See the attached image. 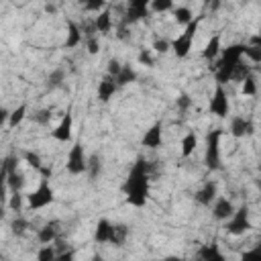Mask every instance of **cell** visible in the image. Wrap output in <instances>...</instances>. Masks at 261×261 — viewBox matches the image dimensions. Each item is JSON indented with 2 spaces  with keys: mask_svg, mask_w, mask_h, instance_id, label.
Here are the masks:
<instances>
[{
  "mask_svg": "<svg viewBox=\"0 0 261 261\" xmlns=\"http://www.w3.org/2000/svg\"><path fill=\"white\" fill-rule=\"evenodd\" d=\"M151 173H153V163H151V161L139 157V159L133 163V167H130V171H128V175H126V179H124V184H122V192H124L126 202H128L130 206L143 208V206L147 204Z\"/></svg>",
  "mask_w": 261,
  "mask_h": 261,
  "instance_id": "6da1fadb",
  "label": "cell"
},
{
  "mask_svg": "<svg viewBox=\"0 0 261 261\" xmlns=\"http://www.w3.org/2000/svg\"><path fill=\"white\" fill-rule=\"evenodd\" d=\"M243 53H245V43H232L220 51L216 63L210 65V69H214L216 86H224L226 82L232 80V71L243 61Z\"/></svg>",
  "mask_w": 261,
  "mask_h": 261,
  "instance_id": "7a4b0ae2",
  "label": "cell"
},
{
  "mask_svg": "<svg viewBox=\"0 0 261 261\" xmlns=\"http://www.w3.org/2000/svg\"><path fill=\"white\" fill-rule=\"evenodd\" d=\"M220 139H222V128H212V130H208V135H206L204 163H206V169H210V171H218V169H222Z\"/></svg>",
  "mask_w": 261,
  "mask_h": 261,
  "instance_id": "3957f363",
  "label": "cell"
},
{
  "mask_svg": "<svg viewBox=\"0 0 261 261\" xmlns=\"http://www.w3.org/2000/svg\"><path fill=\"white\" fill-rule=\"evenodd\" d=\"M198 27H200V18H194L190 24H186L184 33H179V37H175V39L171 41V49H173L175 57H179V59L188 57V53H190V49H192V43H194V37H196Z\"/></svg>",
  "mask_w": 261,
  "mask_h": 261,
  "instance_id": "277c9868",
  "label": "cell"
},
{
  "mask_svg": "<svg viewBox=\"0 0 261 261\" xmlns=\"http://www.w3.org/2000/svg\"><path fill=\"white\" fill-rule=\"evenodd\" d=\"M249 214H251L249 204L239 206V208L232 212V216L226 220V232H228V234H245V232L251 228Z\"/></svg>",
  "mask_w": 261,
  "mask_h": 261,
  "instance_id": "5b68a950",
  "label": "cell"
},
{
  "mask_svg": "<svg viewBox=\"0 0 261 261\" xmlns=\"http://www.w3.org/2000/svg\"><path fill=\"white\" fill-rule=\"evenodd\" d=\"M86 165H88V157H86V151H84V145L82 141H75L67 153V171L71 175H80V173H86Z\"/></svg>",
  "mask_w": 261,
  "mask_h": 261,
  "instance_id": "8992f818",
  "label": "cell"
},
{
  "mask_svg": "<svg viewBox=\"0 0 261 261\" xmlns=\"http://www.w3.org/2000/svg\"><path fill=\"white\" fill-rule=\"evenodd\" d=\"M27 200H29V208H31V210H39V208L49 206V204L55 200L53 188L49 186V179L43 177L41 184H39V188H37L35 192H31V194L27 196Z\"/></svg>",
  "mask_w": 261,
  "mask_h": 261,
  "instance_id": "52a82bcc",
  "label": "cell"
},
{
  "mask_svg": "<svg viewBox=\"0 0 261 261\" xmlns=\"http://www.w3.org/2000/svg\"><path fill=\"white\" fill-rule=\"evenodd\" d=\"M149 16H151V10H149V2L147 0H130L120 22L126 24V27H130V24H135L139 20L149 18Z\"/></svg>",
  "mask_w": 261,
  "mask_h": 261,
  "instance_id": "ba28073f",
  "label": "cell"
},
{
  "mask_svg": "<svg viewBox=\"0 0 261 261\" xmlns=\"http://www.w3.org/2000/svg\"><path fill=\"white\" fill-rule=\"evenodd\" d=\"M4 161H6V165H8V177H6L8 190H10L12 194H22L24 175H22L20 169H18V159H16L14 155H8Z\"/></svg>",
  "mask_w": 261,
  "mask_h": 261,
  "instance_id": "9c48e42d",
  "label": "cell"
},
{
  "mask_svg": "<svg viewBox=\"0 0 261 261\" xmlns=\"http://www.w3.org/2000/svg\"><path fill=\"white\" fill-rule=\"evenodd\" d=\"M208 108H210V112H212L214 116H218V118H226V116H228L230 104H228V96H226V92H224L222 86H216V90H214V94H212V98H210Z\"/></svg>",
  "mask_w": 261,
  "mask_h": 261,
  "instance_id": "30bf717a",
  "label": "cell"
},
{
  "mask_svg": "<svg viewBox=\"0 0 261 261\" xmlns=\"http://www.w3.org/2000/svg\"><path fill=\"white\" fill-rule=\"evenodd\" d=\"M59 234H61V222L59 220H49L39 228L37 239H39L41 245H51L59 239Z\"/></svg>",
  "mask_w": 261,
  "mask_h": 261,
  "instance_id": "8fae6325",
  "label": "cell"
},
{
  "mask_svg": "<svg viewBox=\"0 0 261 261\" xmlns=\"http://www.w3.org/2000/svg\"><path fill=\"white\" fill-rule=\"evenodd\" d=\"M230 135L234 139H243L247 135H253L255 126H253V120L251 118H245V116H232L230 118V126H228Z\"/></svg>",
  "mask_w": 261,
  "mask_h": 261,
  "instance_id": "7c38bea8",
  "label": "cell"
},
{
  "mask_svg": "<svg viewBox=\"0 0 261 261\" xmlns=\"http://www.w3.org/2000/svg\"><path fill=\"white\" fill-rule=\"evenodd\" d=\"M71 126H73V116H71V112L67 110L65 114H63V118H61V122L55 126V130L51 133V137L55 139V141H59V143H69L71 141Z\"/></svg>",
  "mask_w": 261,
  "mask_h": 261,
  "instance_id": "4fadbf2b",
  "label": "cell"
},
{
  "mask_svg": "<svg viewBox=\"0 0 261 261\" xmlns=\"http://www.w3.org/2000/svg\"><path fill=\"white\" fill-rule=\"evenodd\" d=\"M141 143H143V147H147V149H159L161 143H163V124L157 120L153 126H149V128L145 130Z\"/></svg>",
  "mask_w": 261,
  "mask_h": 261,
  "instance_id": "5bb4252c",
  "label": "cell"
},
{
  "mask_svg": "<svg viewBox=\"0 0 261 261\" xmlns=\"http://www.w3.org/2000/svg\"><path fill=\"white\" fill-rule=\"evenodd\" d=\"M212 206V216L216 220H228L234 212V206L228 198H222V196H216V200L210 204Z\"/></svg>",
  "mask_w": 261,
  "mask_h": 261,
  "instance_id": "9a60e30c",
  "label": "cell"
},
{
  "mask_svg": "<svg viewBox=\"0 0 261 261\" xmlns=\"http://www.w3.org/2000/svg\"><path fill=\"white\" fill-rule=\"evenodd\" d=\"M216 192H218V188H216V181H212V179H208L198 192H196V196H194V200L200 204V206H210L214 200H216Z\"/></svg>",
  "mask_w": 261,
  "mask_h": 261,
  "instance_id": "2e32d148",
  "label": "cell"
},
{
  "mask_svg": "<svg viewBox=\"0 0 261 261\" xmlns=\"http://www.w3.org/2000/svg\"><path fill=\"white\" fill-rule=\"evenodd\" d=\"M220 41H222V35L220 33H214L210 39H208V43H206V47L202 49V57L206 59V61H216L218 59V55H220V51H222V45H220Z\"/></svg>",
  "mask_w": 261,
  "mask_h": 261,
  "instance_id": "e0dca14e",
  "label": "cell"
},
{
  "mask_svg": "<svg viewBox=\"0 0 261 261\" xmlns=\"http://www.w3.org/2000/svg\"><path fill=\"white\" fill-rule=\"evenodd\" d=\"M198 261H226L218 243H208L198 249Z\"/></svg>",
  "mask_w": 261,
  "mask_h": 261,
  "instance_id": "ac0fdd59",
  "label": "cell"
},
{
  "mask_svg": "<svg viewBox=\"0 0 261 261\" xmlns=\"http://www.w3.org/2000/svg\"><path fill=\"white\" fill-rule=\"evenodd\" d=\"M116 92H118V86L114 84V80L110 75H104L98 82V100L100 102H108Z\"/></svg>",
  "mask_w": 261,
  "mask_h": 261,
  "instance_id": "d6986e66",
  "label": "cell"
},
{
  "mask_svg": "<svg viewBox=\"0 0 261 261\" xmlns=\"http://www.w3.org/2000/svg\"><path fill=\"white\" fill-rule=\"evenodd\" d=\"M92 24H94L96 33H100V35H108V33L112 31V14H110V10L104 8L102 12H98L96 18L92 20Z\"/></svg>",
  "mask_w": 261,
  "mask_h": 261,
  "instance_id": "ffe728a7",
  "label": "cell"
},
{
  "mask_svg": "<svg viewBox=\"0 0 261 261\" xmlns=\"http://www.w3.org/2000/svg\"><path fill=\"white\" fill-rule=\"evenodd\" d=\"M82 41H84V35H82V31H80V24H77L75 20H67V39H65V43H63V47H65V49H73V47H77Z\"/></svg>",
  "mask_w": 261,
  "mask_h": 261,
  "instance_id": "44dd1931",
  "label": "cell"
},
{
  "mask_svg": "<svg viewBox=\"0 0 261 261\" xmlns=\"http://www.w3.org/2000/svg\"><path fill=\"white\" fill-rule=\"evenodd\" d=\"M110 234H112V222L108 218H100L94 230V241L96 243H110Z\"/></svg>",
  "mask_w": 261,
  "mask_h": 261,
  "instance_id": "7402d4cb",
  "label": "cell"
},
{
  "mask_svg": "<svg viewBox=\"0 0 261 261\" xmlns=\"http://www.w3.org/2000/svg\"><path fill=\"white\" fill-rule=\"evenodd\" d=\"M112 80H114V84H116L118 88H124V86L133 84V82L137 80V71L130 67V63H122V67H120L118 75H114Z\"/></svg>",
  "mask_w": 261,
  "mask_h": 261,
  "instance_id": "603a6c76",
  "label": "cell"
},
{
  "mask_svg": "<svg viewBox=\"0 0 261 261\" xmlns=\"http://www.w3.org/2000/svg\"><path fill=\"white\" fill-rule=\"evenodd\" d=\"M128 239V226L126 224H112V234H110V245L122 247Z\"/></svg>",
  "mask_w": 261,
  "mask_h": 261,
  "instance_id": "cb8c5ba5",
  "label": "cell"
},
{
  "mask_svg": "<svg viewBox=\"0 0 261 261\" xmlns=\"http://www.w3.org/2000/svg\"><path fill=\"white\" fill-rule=\"evenodd\" d=\"M196 145H198V135L194 130L186 133L181 139V157H190L196 151Z\"/></svg>",
  "mask_w": 261,
  "mask_h": 261,
  "instance_id": "d4e9b609",
  "label": "cell"
},
{
  "mask_svg": "<svg viewBox=\"0 0 261 261\" xmlns=\"http://www.w3.org/2000/svg\"><path fill=\"white\" fill-rule=\"evenodd\" d=\"M173 20L177 24H190L194 20V14H192V8L190 6H173Z\"/></svg>",
  "mask_w": 261,
  "mask_h": 261,
  "instance_id": "484cf974",
  "label": "cell"
},
{
  "mask_svg": "<svg viewBox=\"0 0 261 261\" xmlns=\"http://www.w3.org/2000/svg\"><path fill=\"white\" fill-rule=\"evenodd\" d=\"M63 82H65V71H63L61 67H57V69H53V71L47 75L45 86H47V90H57L59 86H63Z\"/></svg>",
  "mask_w": 261,
  "mask_h": 261,
  "instance_id": "4316f807",
  "label": "cell"
},
{
  "mask_svg": "<svg viewBox=\"0 0 261 261\" xmlns=\"http://www.w3.org/2000/svg\"><path fill=\"white\" fill-rule=\"evenodd\" d=\"M100 171H102V159H100V155H90L88 157V165H86V173L90 175V179H96L98 175H100Z\"/></svg>",
  "mask_w": 261,
  "mask_h": 261,
  "instance_id": "83f0119b",
  "label": "cell"
},
{
  "mask_svg": "<svg viewBox=\"0 0 261 261\" xmlns=\"http://www.w3.org/2000/svg\"><path fill=\"white\" fill-rule=\"evenodd\" d=\"M27 116V104H20L18 108H14L12 112H10V116H8V126L10 128H14L16 124H20L22 122V118Z\"/></svg>",
  "mask_w": 261,
  "mask_h": 261,
  "instance_id": "f1b7e54d",
  "label": "cell"
},
{
  "mask_svg": "<svg viewBox=\"0 0 261 261\" xmlns=\"http://www.w3.org/2000/svg\"><path fill=\"white\" fill-rule=\"evenodd\" d=\"M173 2L171 0H151L149 2V10H151V14L153 12H167V10H173Z\"/></svg>",
  "mask_w": 261,
  "mask_h": 261,
  "instance_id": "f546056e",
  "label": "cell"
},
{
  "mask_svg": "<svg viewBox=\"0 0 261 261\" xmlns=\"http://www.w3.org/2000/svg\"><path fill=\"white\" fill-rule=\"evenodd\" d=\"M243 94L245 96H255L257 94V77H255L253 71L243 80Z\"/></svg>",
  "mask_w": 261,
  "mask_h": 261,
  "instance_id": "4dcf8cb0",
  "label": "cell"
},
{
  "mask_svg": "<svg viewBox=\"0 0 261 261\" xmlns=\"http://www.w3.org/2000/svg\"><path fill=\"white\" fill-rule=\"evenodd\" d=\"M10 230H12L16 237H22V234L29 230V220H24L22 216H16V218L10 222Z\"/></svg>",
  "mask_w": 261,
  "mask_h": 261,
  "instance_id": "1f68e13d",
  "label": "cell"
},
{
  "mask_svg": "<svg viewBox=\"0 0 261 261\" xmlns=\"http://www.w3.org/2000/svg\"><path fill=\"white\" fill-rule=\"evenodd\" d=\"M6 177H8V165H6V161H2V163H0V204L4 202V198H6V190H8Z\"/></svg>",
  "mask_w": 261,
  "mask_h": 261,
  "instance_id": "d6a6232c",
  "label": "cell"
},
{
  "mask_svg": "<svg viewBox=\"0 0 261 261\" xmlns=\"http://www.w3.org/2000/svg\"><path fill=\"white\" fill-rule=\"evenodd\" d=\"M51 118H53V112H51L49 108L37 110V112L33 114V122H37V124H41V126H47V124L51 122Z\"/></svg>",
  "mask_w": 261,
  "mask_h": 261,
  "instance_id": "836d02e7",
  "label": "cell"
},
{
  "mask_svg": "<svg viewBox=\"0 0 261 261\" xmlns=\"http://www.w3.org/2000/svg\"><path fill=\"white\" fill-rule=\"evenodd\" d=\"M55 255H57L55 245H43L39 249V253H37V261H53Z\"/></svg>",
  "mask_w": 261,
  "mask_h": 261,
  "instance_id": "e575fe53",
  "label": "cell"
},
{
  "mask_svg": "<svg viewBox=\"0 0 261 261\" xmlns=\"http://www.w3.org/2000/svg\"><path fill=\"white\" fill-rule=\"evenodd\" d=\"M245 57H249L253 63H259L261 61V45H249L245 43Z\"/></svg>",
  "mask_w": 261,
  "mask_h": 261,
  "instance_id": "d590c367",
  "label": "cell"
},
{
  "mask_svg": "<svg viewBox=\"0 0 261 261\" xmlns=\"http://www.w3.org/2000/svg\"><path fill=\"white\" fill-rule=\"evenodd\" d=\"M175 106H177V110H179V112L190 110V106H192V98H190V94L181 92V94L177 96V100H175Z\"/></svg>",
  "mask_w": 261,
  "mask_h": 261,
  "instance_id": "8d00e7d4",
  "label": "cell"
},
{
  "mask_svg": "<svg viewBox=\"0 0 261 261\" xmlns=\"http://www.w3.org/2000/svg\"><path fill=\"white\" fill-rule=\"evenodd\" d=\"M241 261H261V247L255 245L253 249L245 251V253L241 255Z\"/></svg>",
  "mask_w": 261,
  "mask_h": 261,
  "instance_id": "74e56055",
  "label": "cell"
},
{
  "mask_svg": "<svg viewBox=\"0 0 261 261\" xmlns=\"http://www.w3.org/2000/svg\"><path fill=\"white\" fill-rule=\"evenodd\" d=\"M139 63H141V65H147V67H153V65H155L153 53H151L149 49H141V51H139Z\"/></svg>",
  "mask_w": 261,
  "mask_h": 261,
  "instance_id": "f35d334b",
  "label": "cell"
},
{
  "mask_svg": "<svg viewBox=\"0 0 261 261\" xmlns=\"http://www.w3.org/2000/svg\"><path fill=\"white\" fill-rule=\"evenodd\" d=\"M82 8L88 10V12H96V14H98V12H102V10L106 8V4H104L102 0H94V2H84Z\"/></svg>",
  "mask_w": 261,
  "mask_h": 261,
  "instance_id": "ab89813d",
  "label": "cell"
},
{
  "mask_svg": "<svg viewBox=\"0 0 261 261\" xmlns=\"http://www.w3.org/2000/svg\"><path fill=\"white\" fill-rule=\"evenodd\" d=\"M153 49H155L157 53H167V51L171 49V41H169V39H155V41H153Z\"/></svg>",
  "mask_w": 261,
  "mask_h": 261,
  "instance_id": "60d3db41",
  "label": "cell"
},
{
  "mask_svg": "<svg viewBox=\"0 0 261 261\" xmlns=\"http://www.w3.org/2000/svg\"><path fill=\"white\" fill-rule=\"evenodd\" d=\"M86 47H88V53H90V55H96V53L100 51V41H98V35H96V37L86 39Z\"/></svg>",
  "mask_w": 261,
  "mask_h": 261,
  "instance_id": "b9f144b4",
  "label": "cell"
},
{
  "mask_svg": "<svg viewBox=\"0 0 261 261\" xmlns=\"http://www.w3.org/2000/svg\"><path fill=\"white\" fill-rule=\"evenodd\" d=\"M53 261H75V251L73 249H65V251L57 253Z\"/></svg>",
  "mask_w": 261,
  "mask_h": 261,
  "instance_id": "7bdbcfd3",
  "label": "cell"
},
{
  "mask_svg": "<svg viewBox=\"0 0 261 261\" xmlns=\"http://www.w3.org/2000/svg\"><path fill=\"white\" fill-rule=\"evenodd\" d=\"M120 67H122V63H118L116 59H110V61H108V73H106V75H110V77H114V75H118V71H120Z\"/></svg>",
  "mask_w": 261,
  "mask_h": 261,
  "instance_id": "ee69618b",
  "label": "cell"
},
{
  "mask_svg": "<svg viewBox=\"0 0 261 261\" xmlns=\"http://www.w3.org/2000/svg\"><path fill=\"white\" fill-rule=\"evenodd\" d=\"M128 35H130V33H128V27L120 22V24H118V33H116V37H118V39H122V41H126V39H128Z\"/></svg>",
  "mask_w": 261,
  "mask_h": 261,
  "instance_id": "f6af8a7d",
  "label": "cell"
},
{
  "mask_svg": "<svg viewBox=\"0 0 261 261\" xmlns=\"http://www.w3.org/2000/svg\"><path fill=\"white\" fill-rule=\"evenodd\" d=\"M8 116H10V112H8L4 106H0V126L8 122Z\"/></svg>",
  "mask_w": 261,
  "mask_h": 261,
  "instance_id": "bcb514c9",
  "label": "cell"
},
{
  "mask_svg": "<svg viewBox=\"0 0 261 261\" xmlns=\"http://www.w3.org/2000/svg\"><path fill=\"white\" fill-rule=\"evenodd\" d=\"M163 261H186L184 257H177V255H167Z\"/></svg>",
  "mask_w": 261,
  "mask_h": 261,
  "instance_id": "7dc6e473",
  "label": "cell"
},
{
  "mask_svg": "<svg viewBox=\"0 0 261 261\" xmlns=\"http://www.w3.org/2000/svg\"><path fill=\"white\" fill-rule=\"evenodd\" d=\"M218 8H220V2H212L210 4V10H218Z\"/></svg>",
  "mask_w": 261,
  "mask_h": 261,
  "instance_id": "c3c4849f",
  "label": "cell"
},
{
  "mask_svg": "<svg viewBox=\"0 0 261 261\" xmlns=\"http://www.w3.org/2000/svg\"><path fill=\"white\" fill-rule=\"evenodd\" d=\"M90 261H108V259H104V257H100V255H94Z\"/></svg>",
  "mask_w": 261,
  "mask_h": 261,
  "instance_id": "681fc988",
  "label": "cell"
},
{
  "mask_svg": "<svg viewBox=\"0 0 261 261\" xmlns=\"http://www.w3.org/2000/svg\"><path fill=\"white\" fill-rule=\"evenodd\" d=\"M0 222H2V210H0Z\"/></svg>",
  "mask_w": 261,
  "mask_h": 261,
  "instance_id": "f907efd6",
  "label": "cell"
}]
</instances>
